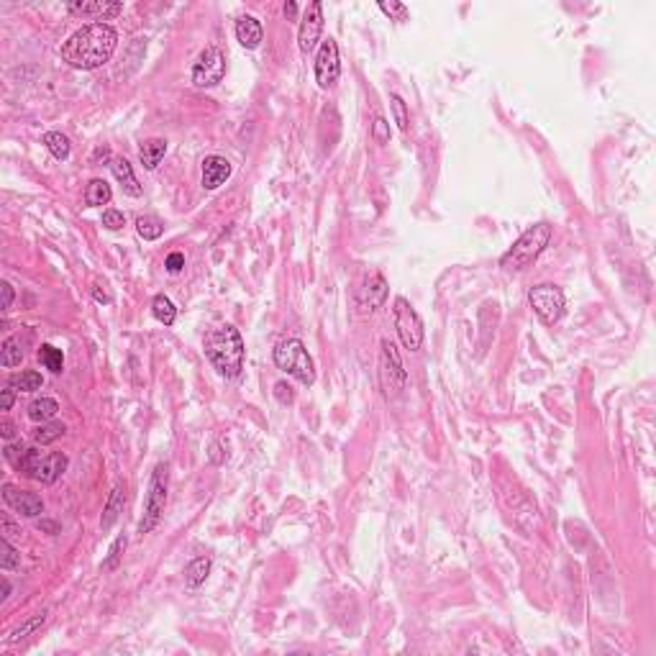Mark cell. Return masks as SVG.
Listing matches in <instances>:
<instances>
[{
	"label": "cell",
	"mask_w": 656,
	"mask_h": 656,
	"mask_svg": "<svg viewBox=\"0 0 656 656\" xmlns=\"http://www.w3.org/2000/svg\"><path fill=\"white\" fill-rule=\"evenodd\" d=\"M167 482H169V467L167 462H159L152 472L149 480V492H146V503H144V518L139 521V533H152L159 523L164 505H167Z\"/></svg>",
	"instance_id": "obj_5"
},
{
	"label": "cell",
	"mask_w": 656,
	"mask_h": 656,
	"mask_svg": "<svg viewBox=\"0 0 656 656\" xmlns=\"http://www.w3.org/2000/svg\"><path fill=\"white\" fill-rule=\"evenodd\" d=\"M13 400H16V395H13V385L3 387V411H10V408H13Z\"/></svg>",
	"instance_id": "obj_41"
},
{
	"label": "cell",
	"mask_w": 656,
	"mask_h": 656,
	"mask_svg": "<svg viewBox=\"0 0 656 656\" xmlns=\"http://www.w3.org/2000/svg\"><path fill=\"white\" fill-rule=\"evenodd\" d=\"M528 303L533 308V313L539 316L541 323L546 326H554L559 323L567 311V300H564V293L556 285H536L528 290Z\"/></svg>",
	"instance_id": "obj_7"
},
{
	"label": "cell",
	"mask_w": 656,
	"mask_h": 656,
	"mask_svg": "<svg viewBox=\"0 0 656 656\" xmlns=\"http://www.w3.org/2000/svg\"><path fill=\"white\" fill-rule=\"evenodd\" d=\"M103 226L108 228V231H121V228L126 226V216L121 211H113V208H110V211L103 213Z\"/></svg>",
	"instance_id": "obj_35"
},
{
	"label": "cell",
	"mask_w": 656,
	"mask_h": 656,
	"mask_svg": "<svg viewBox=\"0 0 656 656\" xmlns=\"http://www.w3.org/2000/svg\"><path fill=\"white\" fill-rule=\"evenodd\" d=\"M118 46L116 28L108 24H87L62 46V59L75 69H98L110 62Z\"/></svg>",
	"instance_id": "obj_1"
},
{
	"label": "cell",
	"mask_w": 656,
	"mask_h": 656,
	"mask_svg": "<svg viewBox=\"0 0 656 656\" xmlns=\"http://www.w3.org/2000/svg\"><path fill=\"white\" fill-rule=\"evenodd\" d=\"M226 75V59L216 46H205L193 64V83L198 87H216Z\"/></svg>",
	"instance_id": "obj_9"
},
{
	"label": "cell",
	"mask_w": 656,
	"mask_h": 656,
	"mask_svg": "<svg viewBox=\"0 0 656 656\" xmlns=\"http://www.w3.org/2000/svg\"><path fill=\"white\" fill-rule=\"evenodd\" d=\"M208 574H211V559H208V556H198V559H193V562L187 564L185 580L190 587H200L202 582L208 580Z\"/></svg>",
	"instance_id": "obj_24"
},
{
	"label": "cell",
	"mask_w": 656,
	"mask_h": 656,
	"mask_svg": "<svg viewBox=\"0 0 656 656\" xmlns=\"http://www.w3.org/2000/svg\"><path fill=\"white\" fill-rule=\"evenodd\" d=\"M8 595H10V582H8V580H3V600L8 598Z\"/></svg>",
	"instance_id": "obj_47"
},
{
	"label": "cell",
	"mask_w": 656,
	"mask_h": 656,
	"mask_svg": "<svg viewBox=\"0 0 656 656\" xmlns=\"http://www.w3.org/2000/svg\"><path fill=\"white\" fill-rule=\"evenodd\" d=\"M152 313H154V318L159 320V323H164V326H172L175 323V318H177V308H175V303L169 300L167 295H157L152 300Z\"/></svg>",
	"instance_id": "obj_26"
},
{
	"label": "cell",
	"mask_w": 656,
	"mask_h": 656,
	"mask_svg": "<svg viewBox=\"0 0 656 656\" xmlns=\"http://www.w3.org/2000/svg\"><path fill=\"white\" fill-rule=\"evenodd\" d=\"M285 16L290 18V21L297 18V3H295V0H287L285 3Z\"/></svg>",
	"instance_id": "obj_44"
},
{
	"label": "cell",
	"mask_w": 656,
	"mask_h": 656,
	"mask_svg": "<svg viewBox=\"0 0 656 656\" xmlns=\"http://www.w3.org/2000/svg\"><path fill=\"white\" fill-rule=\"evenodd\" d=\"M338 75H341L338 44H336V39L328 36V39L320 42V49H318V54H316V83H318V87L328 90V87L336 85Z\"/></svg>",
	"instance_id": "obj_10"
},
{
	"label": "cell",
	"mask_w": 656,
	"mask_h": 656,
	"mask_svg": "<svg viewBox=\"0 0 656 656\" xmlns=\"http://www.w3.org/2000/svg\"><path fill=\"white\" fill-rule=\"evenodd\" d=\"M379 10L387 13V16H395L397 21H405V18H408V8H405L403 3H392V0L385 3V0H382V3H379Z\"/></svg>",
	"instance_id": "obj_38"
},
{
	"label": "cell",
	"mask_w": 656,
	"mask_h": 656,
	"mask_svg": "<svg viewBox=\"0 0 656 656\" xmlns=\"http://www.w3.org/2000/svg\"><path fill=\"white\" fill-rule=\"evenodd\" d=\"M164 267H167V272H172V275L182 272V267H185V254L172 252V254L167 257V261H164Z\"/></svg>",
	"instance_id": "obj_39"
},
{
	"label": "cell",
	"mask_w": 656,
	"mask_h": 656,
	"mask_svg": "<svg viewBox=\"0 0 656 656\" xmlns=\"http://www.w3.org/2000/svg\"><path fill=\"white\" fill-rule=\"evenodd\" d=\"M3 500L10 510H16L18 515L24 518H36V515L44 513V500L36 492H26V490H18L13 485H6L3 487Z\"/></svg>",
	"instance_id": "obj_13"
},
{
	"label": "cell",
	"mask_w": 656,
	"mask_h": 656,
	"mask_svg": "<svg viewBox=\"0 0 656 656\" xmlns=\"http://www.w3.org/2000/svg\"><path fill=\"white\" fill-rule=\"evenodd\" d=\"M549 241H551V226H549V223L530 226L528 231H523L521 239L500 257V267L508 272L526 270V267H530V264L544 254Z\"/></svg>",
	"instance_id": "obj_3"
},
{
	"label": "cell",
	"mask_w": 656,
	"mask_h": 656,
	"mask_svg": "<svg viewBox=\"0 0 656 656\" xmlns=\"http://www.w3.org/2000/svg\"><path fill=\"white\" fill-rule=\"evenodd\" d=\"M3 533H6V536H3V539H10V536H13V533H18V530H16V526H13V521H10L8 515H3Z\"/></svg>",
	"instance_id": "obj_43"
},
{
	"label": "cell",
	"mask_w": 656,
	"mask_h": 656,
	"mask_svg": "<svg viewBox=\"0 0 656 656\" xmlns=\"http://www.w3.org/2000/svg\"><path fill=\"white\" fill-rule=\"evenodd\" d=\"M208 362L223 377H236L244 367V341L234 326H216L202 338Z\"/></svg>",
	"instance_id": "obj_2"
},
{
	"label": "cell",
	"mask_w": 656,
	"mask_h": 656,
	"mask_svg": "<svg viewBox=\"0 0 656 656\" xmlns=\"http://www.w3.org/2000/svg\"><path fill=\"white\" fill-rule=\"evenodd\" d=\"M113 193H110V185L105 180H90V185L85 190V202L90 208H98V205H108Z\"/></svg>",
	"instance_id": "obj_23"
},
{
	"label": "cell",
	"mask_w": 656,
	"mask_h": 656,
	"mask_svg": "<svg viewBox=\"0 0 656 656\" xmlns=\"http://www.w3.org/2000/svg\"><path fill=\"white\" fill-rule=\"evenodd\" d=\"M320 34H323V6H320L318 0H313L311 6L305 8L300 28H297V46H300V51L311 54L316 49V44L320 42Z\"/></svg>",
	"instance_id": "obj_11"
},
{
	"label": "cell",
	"mask_w": 656,
	"mask_h": 656,
	"mask_svg": "<svg viewBox=\"0 0 656 656\" xmlns=\"http://www.w3.org/2000/svg\"><path fill=\"white\" fill-rule=\"evenodd\" d=\"M64 431H67V426L64 423H42V426H36L34 431H31V438H34L36 444H54L57 438L64 436Z\"/></svg>",
	"instance_id": "obj_25"
},
{
	"label": "cell",
	"mask_w": 656,
	"mask_h": 656,
	"mask_svg": "<svg viewBox=\"0 0 656 656\" xmlns=\"http://www.w3.org/2000/svg\"><path fill=\"white\" fill-rule=\"evenodd\" d=\"M110 169H113L116 180L121 182V187H123V193L131 195V198H139V195H141V185H139V180H136L134 175V167H131L126 159H121V157L110 159Z\"/></svg>",
	"instance_id": "obj_18"
},
{
	"label": "cell",
	"mask_w": 656,
	"mask_h": 656,
	"mask_svg": "<svg viewBox=\"0 0 656 656\" xmlns=\"http://www.w3.org/2000/svg\"><path fill=\"white\" fill-rule=\"evenodd\" d=\"M228 177H231V162H228L226 157L213 154V157H205V159H202L200 185L205 187V190H218Z\"/></svg>",
	"instance_id": "obj_15"
},
{
	"label": "cell",
	"mask_w": 656,
	"mask_h": 656,
	"mask_svg": "<svg viewBox=\"0 0 656 656\" xmlns=\"http://www.w3.org/2000/svg\"><path fill=\"white\" fill-rule=\"evenodd\" d=\"M123 503H126V487H123V485H116L108 497V503H105V510H103V518H101L103 530H110V526L118 521V515L123 510Z\"/></svg>",
	"instance_id": "obj_19"
},
{
	"label": "cell",
	"mask_w": 656,
	"mask_h": 656,
	"mask_svg": "<svg viewBox=\"0 0 656 656\" xmlns=\"http://www.w3.org/2000/svg\"><path fill=\"white\" fill-rule=\"evenodd\" d=\"M390 105H392V113H395V123L400 126V131H408L411 126V116H408V105L400 95H390Z\"/></svg>",
	"instance_id": "obj_32"
},
{
	"label": "cell",
	"mask_w": 656,
	"mask_h": 656,
	"mask_svg": "<svg viewBox=\"0 0 656 656\" xmlns=\"http://www.w3.org/2000/svg\"><path fill=\"white\" fill-rule=\"evenodd\" d=\"M136 231H139L141 239L154 241V239H159L164 234V223L157 216H141V218H136Z\"/></svg>",
	"instance_id": "obj_29"
},
{
	"label": "cell",
	"mask_w": 656,
	"mask_h": 656,
	"mask_svg": "<svg viewBox=\"0 0 656 656\" xmlns=\"http://www.w3.org/2000/svg\"><path fill=\"white\" fill-rule=\"evenodd\" d=\"M126 544H128L126 536H118V539L113 541V546H110V551H108V559L103 562V569H116L118 562H121V556H123V551H126Z\"/></svg>",
	"instance_id": "obj_33"
},
{
	"label": "cell",
	"mask_w": 656,
	"mask_h": 656,
	"mask_svg": "<svg viewBox=\"0 0 656 656\" xmlns=\"http://www.w3.org/2000/svg\"><path fill=\"white\" fill-rule=\"evenodd\" d=\"M64 469H67V456H64V454H59V451H57V454L42 456L39 451H36L24 477L42 482V485H51V482H57L59 477L64 474Z\"/></svg>",
	"instance_id": "obj_12"
},
{
	"label": "cell",
	"mask_w": 656,
	"mask_h": 656,
	"mask_svg": "<svg viewBox=\"0 0 656 656\" xmlns=\"http://www.w3.org/2000/svg\"><path fill=\"white\" fill-rule=\"evenodd\" d=\"M405 374L403 362H400V354H397V346L385 338L382 341V352H379V385L385 390L387 397H397L400 390L405 387Z\"/></svg>",
	"instance_id": "obj_8"
},
{
	"label": "cell",
	"mask_w": 656,
	"mask_h": 656,
	"mask_svg": "<svg viewBox=\"0 0 656 656\" xmlns=\"http://www.w3.org/2000/svg\"><path fill=\"white\" fill-rule=\"evenodd\" d=\"M387 297V282L385 277L379 275V272H372V275H367V279H364L362 290H359V308H362L364 313L367 311H377L379 305L385 303Z\"/></svg>",
	"instance_id": "obj_16"
},
{
	"label": "cell",
	"mask_w": 656,
	"mask_h": 656,
	"mask_svg": "<svg viewBox=\"0 0 656 656\" xmlns=\"http://www.w3.org/2000/svg\"><path fill=\"white\" fill-rule=\"evenodd\" d=\"M236 39L244 49H257L264 39V28L254 16H241L236 21Z\"/></svg>",
	"instance_id": "obj_17"
},
{
	"label": "cell",
	"mask_w": 656,
	"mask_h": 656,
	"mask_svg": "<svg viewBox=\"0 0 656 656\" xmlns=\"http://www.w3.org/2000/svg\"><path fill=\"white\" fill-rule=\"evenodd\" d=\"M275 364L277 370L287 372L290 377H295L303 385H313L316 382V362L308 354L305 344L300 338H287L275 346Z\"/></svg>",
	"instance_id": "obj_4"
},
{
	"label": "cell",
	"mask_w": 656,
	"mask_h": 656,
	"mask_svg": "<svg viewBox=\"0 0 656 656\" xmlns=\"http://www.w3.org/2000/svg\"><path fill=\"white\" fill-rule=\"evenodd\" d=\"M101 287H103L101 282H95V300H98V303H110V295L103 293Z\"/></svg>",
	"instance_id": "obj_45"
},
{
	"label": "cell",
	"mask_w": 656,
	"mask_h": 656,
	"mask_svg": "<svg viewBox=\"0 0 656 656\" xmlns=\"http://www.w3.org/2000/svg\"><path fill=\"white\" fill-rule=\"evenodd\" d=\"M392 320H395L397 336H400L405 349L418 352L423 344L426 331H423V320L421 316H418V311H415L405 297H395V303H392Z\"/></svg>",
	"instance_id": "obj_6"
},
{
	"label": "cell",
	"mask_w": 656,
	"mask_h": 656,
	"mask_svg": "<svg viewBox=\"0 0 656 656\" xmlns=\"http://www.w3.org/2000/svg\"><path fill=\"white\" fill-rule=\"evenodd\" d=\"M59 411V403L54 397H36L34 403L28 405V418L36 423H46L51 421Z\"/></svg>",
	"instance_id": "obj_21"
},
{
	"label": "cell",
	"mask_w": 656,
	"mask_h": 656,
	"mask_svg": "<svg viewBox=\"0 0 656 656\" xmlns=\"http://www.w3.org/2000/svg\"><path fill=\"white\" fill-rule=\"evenodd\" d=\"M24 362V346H21V338L18 336H8L3 341V349H0V364L6 370H13L18 364Z\"/></svg>",
	"instance_id": "obj_22"
},
{
	"label": "cell",
	"mask_w": 656,
	"mask_h": 656,
	"mask_svg": "<svg viewBox=\"0 0 656 656\" xmlns=\"http://www.w3.org/2000/svg\"><path fill=\"white\" fill-rule=\"evenodd\" d=\"M167 154V141L164 139H146L139 146V159L146 169H154L162 162V157Z\"/></svg>",
	"instance_id": "obj_20"
},
{
	"label": "cell",
	"mask_w": 656,
	"mask_h": 656,
	"mask_svg": "<svg viewBox=\"0 0 656 656\" xmlns=\"http://www.w3.org/2000/svg\"><path fill=\"white\" fill-rule=\"evenodd\" d=\"M372 139L377 144H387L390 141V123H387L385 118L379 116L374 118V123H372Z\"/></svg>",
	"instance_id": "obj_36"
},
{
	"label": "cell",
	"mask_w": 656,
	"mask_h": 656,
	"mask_svg": "<svg viewBox=\"0 0 656 656\" xmlns=\"http://www.w3.org/2000/svg\"><path fill=\"white\" fill-rule=\"evenodd\" d=\"M69 13L75 16L93 18V21H108V18L123 13V3H110V0H83V3H69Z\"/></svg>",
	"instance_id": "obj_14"
},
{
	"label": "cell",
	"mask_w": 656,
	"mask_h": 656,
	"mask_svg": "<svg viewBox=\"0 0 656 656\" xmlns=\"http://www.w3.org/2000/svg\"><path fill=\"white\" fill-rule=\"evenodd\" d=\"M0 567H3L6 572H10V569H18V567H21V554H18L16 549L10 546V539H3V562H0Z\"/></svg>",
	"instance_id": "obj_34"
},
{
	"label": "cell",
	"mask_w": 656,
	"mask_h": 656,
	"mask_svg": "<svg viewBox=\"0 0 656 656\" xmlns=\"http://www.w3.org/2000/svg\"><path fill=\"white\" fill-rule=\"evenodd\" d=\"M42 382L44 379L39 372H21V374H13V377H10V385L18 387V390H24V392H34V390H39Z\"/></svg>",
	"instance_id": "obj_30"
},
{
	"label": "cell",
	"mask_w": 656,
	"mask_h": 656,
	"mask_svg": "<svg viewBox=\"0 0 656 656\" xmlns=\"http://www.w3.org/2000/svg\"><path fill=\"white\" fill-rule=\"evenodd\" d=\"M44 144H46V149L51 152L54 159H67L69 152H72L69 139L64 134H59V131H49V134L44 136Z\"/></svg>",
	"instance_id": "obj_27"
},
{
	"label": "cell",
	"mask_w": 656,
	"mask_h": 656,
	"mask_svg": "<svg viewBox=\"0 0 656 656\" xmlns=\"http://www.w3.org/2000/svg\"><path fill=\"white\" fill-rule=\"evenodd\" d=\"M0 436L6 438V441H10V438L16 436V426H13V423H10L8 418L0 423Z\"/></svg>",
	"instance_id": "obj_42"
},
{
	"label": "cell",
	"mask_w": 656,
	"mask_h": 656,
	"mask_svg": "<svg viewBox=\"0 0 656 656\" xmlns=\"http://www.w3.org/2000/svg\"><path fill=\"white\" fill-rule=\"evenodd\" d=\"M275 397H277L279 405H293L295 403L293 385H287V382H277V385H275Z\"/></svg>",
	"instance_id": "obj_37"
},
{
	"label": "cell",
	"mask_w": 656,
	"mask_h": 656,
	"mask_svg": "<svg viewBox=\"0 0 656 656\" xmlns=\"http://www.w3.org/2000/svg\"><path fill=\"white\" fill-rule=\"evenodd\" d=\"M39 362L49 372L59 374V372L64 370V354H62V349H57V346L42 344V349H39Z\"/></svg>",
	"instance_id": "obj_28"
},
{
	"label": "cell",
	"mask_w": 656,
	"mask_h": 656,
	"mask_svg": "<svg viewBox=\"0 0 656 656\" xmlns=\"http://www.w3.org/2000/svg\"><path fill=\"white\" fill-rule=\"evenodd\" d=\"M0 287H3V311H8L10 305H13V297H16V295H13V287H10V282H3Z\"/></svg>",
	"instance_id": "obj_40"
},
{
	"label": "cell",
	"mask_w": 656,
	"mask_h": 656,
	"mask_svg": "<svg viewBox=\"0 0 656 656\" xmlns=\"http://www.w3.org/2000/svg\"><path fill=\"white\" fill-rule=\"evenodd\" d=\"M39 528L49 530V533H57L59 526H57V523H49V521H39Z\"/></svg>",
	"instance_id": "obj_46"
},
{
	"label": "cell",
	"mask_w": 656,
	"mask_h": 656,
	"mask_svg": "<svg viewBox=\"0 0 656 656\" xmlns=\"http://www.w3.org/2000/svg\"><path fill=\"white\" fill-rule=\"evenodd\" d=\"M44 623H46V613H36L34 618H31V621H26L24 625H21V628H16V631L10 633V636H8V644H16V641L26 639L28 633H34L36 628H39V625H44Z\"/></svg>",
	"instance_id": "obj_31"
}]
</instances>
